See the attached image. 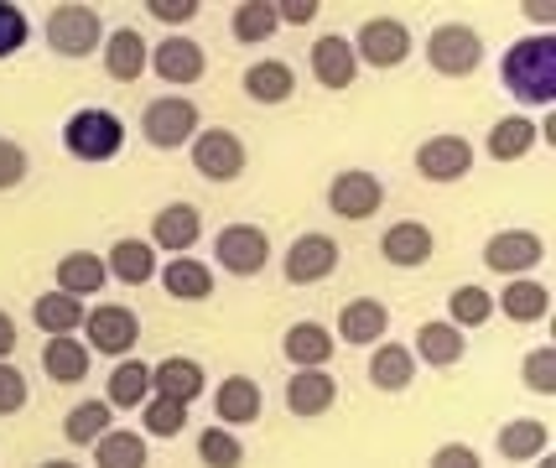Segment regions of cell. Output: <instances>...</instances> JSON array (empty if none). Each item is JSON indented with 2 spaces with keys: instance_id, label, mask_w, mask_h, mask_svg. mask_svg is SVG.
Masks as SVG:
<instances>
[{
  "instance_id": "cell-1",
  "label": "cell",
  "mask_w": 556,
  "mask_h": 468,
  "mask_svg": "<svg viewBox=\"0 0 556 468\" xmlns=\"http://www.w3.org/2000/svg\"><path fill=\"white\" fill-rule=\"evenodd\" d=\"M500 84L520 104H552L556 99V37L535 31V37H515L500 58Z\"/></svg>"
},
{
  "instance_id": "cell-2",
  "label": "cell",
  "mask_w": 556,
  "mask_h": 468,
  "mask_svg": "<svg viewBox=\"0 0 556 468\" xmlns=\"http://www.w3.org/2000/svg\"><path fill=\"white\" fill-rule=\"evenodd\" d=\"M63 147L73 162H115L125 147V121L115 110H78L63 125Z\"/></svg>"
},
{
  "instance_id": "cell-3",
  "label": "cell",
  "mask_w": 556,
  "mask_h": 468,
  "mask_svg": "<svg viewBox=\"0 0 556 468\" xmlns=\"http://www.w3.org/2000/svg\"><path fill=\"white\" fill-rule=\"evenodd\" d=\"M198 130H203V125H198V104L193 99H182V94H156L151 104H146V115H141L146 147H156V151L193 147Z\"/></svg>"
},
{
  "instance_id": "cell-4",
  "label": "cell",
  "mask_w": 556,
  "mask_h": 468,
  "mask_svg": "<svg viewBox=\"0 0 556 468\" xmlns=\"http://www.w3.org/2000/svg\"><path fill=\"white\" fill-rule=\"evenodd\" d=\"M104 42V16L84 0H68V5H52L48 16V48L58 58H89V52Z\"/></svg>"
},
{
  "instance_id": "cell-5",
  "label": "cell",
  "mask_w": 556,
  "mask_h": 468,
  "mask_svg": "<svg viewBox=\"0 0 556 468\" xmlns=\"http://www.w3.org/2000/svg\"><path fill=\"white\" fill-rule=\"evenodd\" d=\"M427 63H432V74H442V78L479 74V63H484V37L463 22L437 26L432 37H427Z\"/></svg>"
},
{
  "instance_id": "cell-6",
  "label": "cell",
  "mask_w": 556,
  "mask_h": 468,
  "mask_svg": "<svg viewBox=\"0 0 556 468\" xmlns=\"http://www.w3.org/2000/svg\"><path fill=\"white\" fill-rule=\"evenodd\" d=\"M354 58L359 68H401L412 58V26L395 16H369L354 37Z\"/></svg>"
},
{
  "instance_id": "cell-7",
  "label": "cell",
  "mask_w": 556,
  "mask_h": 468,
  "mask_svg": "<svg viewBox=\"0 0 556 468\" xmlns=\"http://www.w3.org/2000/svg\"><path fill=\"white\" fill-rule=\"evenodd\" d=\"M84 344H89V354L130 359V349L141 344V322H136V313H130V307H121V302H104V307H94V313L84 318Z\"/></svg>"
},
{
  "instance_id": "cell-8",
  "label": "cell",
  "mask_w": 556,
  "mask_h": 468,
  "mask_svg": "<svg viewBox=\"0 0 556 468\" xmlns=\"http://www.w3.org/2000/svg\"><path fill=\"white\" fill-rule=\"evenodd\" d=\"M214 261L229 276H261L270 261V235L261 224H224L214 240Z\"/></svg>"
},
{
  "instance_id": "cell-9",
  "label": "cell",
  "mask_w": 556,
  "mask_h": 468,
  "mask_svg": "<svg viewBox=\"0 0 556 468\" xmlns=\"http://www.w3.org/2000/svg\"><path fill=\"white\" fill-rule=\"evenodd\" d=\"M541 261H546V240H541L535 229H500V235L484 245V266L494 276H505V281L531 276Z\"/></svg>"
},
{
  "instance_id": "cell-10",
  "label": "cell",
  "mask_w": 556,
  "mask_h": 468,
  "mask_svg": "<svg viewBox=\"0 0 556 468\" xmlns=\"http://www.w3.org/2000/svg\"><path fill=\"white\" fill-rule=\"evenodd\" d=\"M339 240L333 235H296L287 250V261H281V271H287L291 287H317V281H328V276L339 271Z\"/></svg>"
},
{
  "instance_id": "cell-11",
  "label": "cell",
  "mask_w": 556,
  "mask_h": 468,
  "mask_svg": "<svg viewBox=\"0 0 556 468\" xmlns=\"http://www.w3.org/2000/svg\"><path fill=\"white\" fill-rule=\"evenodd\" d=\"M188 151H193L198 177H208V182H235V177L244 173V141L235 136V130H224V125L198 130Z\"/></svg>"
},
{
  "instance_id": "cell-12",
  "label": "cell",
  "mask_w": 556,
  "mask_h": 468,
  "mask_svg": "<svg viewBox=\"0 0 556 468\" xmlns=\"http://www.w3.org/2000/svg\"><path fill=\"white\" fill-rule=\"evenodd\" d=\"M380 203H386V182L375 173H364V167H354V173H339L333 182H328V208H333V219H375L380 214Z\"/></svg>"
},
{
  "instance_id": "cell-13",
  "label": "cell",
  "mask_w": 556,
  "mask_h": 468,
  "mask_svg": "<svg viewBox=\"0 0 556 468\" xmlns=\"http://www.w3.org/2000/svg\"><path fill=\"white\" fill-rule=\"evenodd\" d=\"M468 167H473V141L468 136L442 130V136H427L416 147V173L427 182H458V177H468Z\"/></svg>"
},
{
  "instance_id": "cell-14",
  "label": "cell",
  "mask_w": 556,
  "mask_h": 468,
  "mask_svg": "<svg viewBox=\"0 0 556 468\" xmlns=\"http://www.w3.org/2000/svg\"><path fill=\"white\" fill-rule=\"evenodd\" d=\"M151 74L162 78V84H198V78L208 74V58H203V48H198L193 37H182V31H172V37H162L156 48H151V63H146Z\"/></svg>"
},
{
  "instance_id": "cell-15",
  "label": "cell",
  "mask_w": 556,
  "mask_h": 468,
  "mask_svg": "<svg viewBox=\"0 0 556 468\" xmlns=\"http://www.w3.org/2000/svg\"><path fill=\"white\" fill-rule=\"evenodd\" d=\"M198 240H203V214H198L193 203H167V208L151 219V250L193 255Z\"/></svg>"
},
{
  "instance_id": "cell-16",
  "label": "cell",
  "mask_w": 556,
  "mask_h": 468,
  "mask_svg": "<svg viewBox=\"0 0 556 468\" xmlns=\"http://www.w3.org/2000/svg\"><path fill=\"white\" fill-rule=\"evenodd\" d=\"M146 63H151V42H146L136 26L104 31V74L115 78V84H136L146 74Z\"/></svg>"
},
{
  "instance_id": "cell-17",
  "label": "cell",
  "mask_w": 556,
  "mask_h": 468,
  "mask_svg": "<svg viewBox=\"0 0 556 468\" xmlns=\"http://www.w3.org/2000/svg\"><path fill=\"white\" fill-rule=\"evenodd\" d=\"M313 78L323 84V89H349V84L359 78L354 42H349V37H339V31L317 37V42H313Z\"/></svg>"
},
{
  "instance_id": "cell-18",
  "label": "cell",
  "mask_w": 556,
  "mask_h": 468,
  "mask_svg": "<svg viewBox=\"0 0 556 468\" xmlns=\"http://www.w3.org/2000/svg\"><path fill=\"white\" fill-rule=\"evenodd\" d=\"M339 401V380L328 370H296L287 380V412L291 417H328Z\"/></svg>"
},
{
  "instance_id": "cell-19",
  "label": "cell",
  "mask_w": 556,
  "mask_h": 468,
  "mask_svg": "<svg viewBox=\"0 0 556 468\" xmlns=\"http://www.w3.org/2000/svg\"><path fill=\"white\" fill-rule=\"evenodd\" d=\"M261 412H266V395H261V385H255L250 375H229V380L214 391L218 427H250Z\"/></svg>"
},
{
  "instance_id": "cell-20",
  "label": "cell",
  "mask_w": 556,
  "mask_h": 468,
  "mask_svg": "<svg viewBox=\"0 0 556 468\" xmlns=\"http://www.w3.org/2000/svg\"><path fill=\"white\" fill-rule=\"evenodd\" d=\"M432 229L421 219H401V224H390L386 229V240H380V255H386L390 266H401V271H412V266H427L432 261Z\"/></svg>"
},
{
  "instance_id": "cell-21",
  "label": "cell",
  "mask_w": 556,
  "mask_h": 468,
  "mask_svg": "<svg viewBox=\"0 0 556 468\" xmlns=\"http://www.w3.org/2000/svg\"><path fill=\"white\" fill-rule=\"evenodd\" d=\"M208 385V375L198 359H182V354H172L162 365H151V395H167V401H182V406H193L198 395Z\"/></svg>"
},
{
  "instance_id": "cell-22",
  "label": "cell",
  "mask_w": 556,
  "mask_h": 468,
  "mask_svg": "<svg viewBox=\"0 0 556 468\" xmlns=\"http://www.w3.org/2000/svg\"><path fill=\"white\" fill-rule=\"evenodd\" d=\"M386 328H390V313H386V302H375V296H354V302L339 307V339L343 344H380Z\"/></svg>"
},
{
  "instance_id": "cell-23",
  "label": "cell",
  "mask_w": 556,
  "mask_h": 468,
  "mask_svg": "<svg viewBox=\"0 0 556 468\" xmlns=\"http://www.w3.org/2000/svg\"><path fill=\"white\" fill-rule=\"evenodd\" d=\"M494 313H505L509 322H541L552 313V287H541L531 276H515V281H505V292L494 296Z\"/></svg>"
},
{
  "instance_id": "cell-24",
  "label": "cell",
  "mask_w": 556,
  "mask_h": 468,
  "mask_svg": "<svg viewBox=\"0 0 556 468\" xmlns=\"http://www.w3.org/2000/svg\"><path fill=\"white\" fill-rule=\"evenodd\" d=\"M287 359L291 370H328V359H333V333L323 328V322H291L287 328Z\"/></svg>"
},
{
  "instance_id": "cell-25",
  "label": "cell",
  "mask_w": 556,
  "mask_h": 468,
  "mask_svg": "<svg viewBox=\"0 0 556 468\" xmlns=\"http://www.w3.org/2000/svg\"><path fill=\"white\" fill-rule=\"evenodd\" d=\"M89 365H94V354H89L84 339H73V333L42 344V375H48L52 385H78V380L89 375Z\"/></svg>"
},
{
  "instance_id": "cell-26",
  "label": "cell",
  "mask_w": 556,
  "mask_h": 468,
  "mask_svg": "<svg viewBox=\"0 0 556 468\" xmlns=\"http://www.w3.org/2000/svg\"><path fill=\"white\" fill-rule=\"evenodd\" d=\"M244 94L255 99V104H287L296 94V74H291V63L281 58H261V63H250L244 68Z\"/></svg>"
},
{
  "instance_id": "cell-27",
  "label": "cell",
  "mask_w": 556,
  "mask_h": 468,
  "mask_svg": "<svg viewBox=\"0 0 556 468\" xmlns=\"http://www.w3.org/2000/svg\"><path fill=\"white\" fill-rule=\"evenodd\" d=\"M84 318H89V307H84L78 296H68V292H48V296H37V302H31V322H37L48 339H68V333H78Z\"/></svg>"
},
{
  "instance_id": "cell-28",
  "label": "cell",
  "mask_w": 556,
  "mask_h": 468,
  "mask_svg": "<svg viewBox=\"0 0 556 468\" xmlns=\"http://www.w3.org/2000/svg\"><path fill=\"white\" fill-rule=\"evenodd\" d=\"M110 412H141L146 401H151V365L146 359H121L115 370H110Z\"/></svg>"
},
{
  "instance_id": "cell-29",
  "label": "cell",
  "mask_w": 556,
  "mask_h": 468,
  "mask_svg": "<svg viewBox=\"0 0 556 468\" xmlns=\"http://www.w3.org/2000/svg\"><path fill=\"white\" fill-rule=\"evenodd\" d=\"M104 271L125 287H146L156 276V250H151V240H115L104 255Z\"/></svg>"
},
{
  "instance_id": "cell-30",
  "label": "cell",
  "mask_w": 556,
  "mask_h": 468,
  "mask_svg": "<svg viewBox=\"0 0 556 468\" xmlns=\"http://www.w3.org/2000/svg\"><path fill=\"white\" fill-rule=\"evenodd\" d=\"M162 287L177 302H208L214 296V271L203 261H193V255H172L167 266H162Z\"/></svg>"
},
{
  "instance_id": "cell-31",
  "label": "cell",
  "mask_w": 556,
  "mask_h": 468,
  "mask_svg": "<svg viewBox=\"0 0 556 468\" xmlns=\"http://www.w3.org/2000/svg\"><path fill=\"white\" fill-rule=\"evenodd\" d=\"M535 147H541V136H535V121H526V115L494 121V130H489V141H484V151L494 162H526Z\"/></svg>"
},
{
  "instance_id": "cell-32",
  "label": "cell",
  "mask_w": 556,
  "mask_h": 468,
  "mask_svg": "<svg viewBox=\"0 0 556 468\" xmlns=\"http://www.w3.org/2000/svg\"><path fill=\"white\" fill-rule=\"evenodd\" d=\"M546 447H552V427H546V421L515 417L500 427V453H505L509 464H535Z\"/></svg>"
},
{
  "instance_id": "cell-33",
  "label": "cell",
  "mask_w": 556,
  "mask_h": 468,
  "mask_svg": "<svg viewBox=\"0 0 556 468\" xmlns=\"http://www.w3.org/2000/svg\"><path fill=\"white\" fill-rule=\"evenodd\" d=\"M463 328H453V322H421L416 328V359L421 365H432V370H453L463 359Z\"/></svg>"
},
{
  "instance_id": "cell-34",
  "label": "cell",
  "mask_w": 556,
  "mask_h": 468,
  "mask_svg": "<svg viewBox=\"0 0 556 468\" xmlns=\"http://www.w3.org/2000/svg\"><path fill=\"white\" fill-rule=\"evenodd\" d=\"M104 281H110V271H104V261H99L94 250H68L58 261V292L94 296V292H104Z\"/></svg>"
},
{
  "instance_id": "cell-35",
  "label": "cell",
  "mask_w": 556,
  "mask_h": 468,
  "mask_svg": "<svg viewBox=\"0 0 556 468\" xmlns=\"http://www.w3.org/2000/svg\"><path fill=\"white\" fill-rule=\"evenodd\" d=\"M416 380V354L406 344H375L369 354V385H380V391H406Z\"/></svg>"
},
{
  "instance_id": "cell-36",
  "label": "cell",
  "mask_w": 556,
  "mask_h": 468,
  "mask_svg": "<svg viewBox=\"0 0 556 468\" xmlns=\"http://www.w3.org/2000/svg\"><path fill=\"white\" fill-rule=\"evenodd\" d=\"M229 31H235V42H244V48H261V42H270V37L281 31L276 0H244V5H235Z\"/></svg>"
},
{
  "instance_id": "cell-37",
  "label": "cell",
  "mask_w": 556,
  "mask_h": 468,
  "mask_svg": "<svg viewBox=\"0 0 556 468\" xmlns=\"http://www.w3.org/2000/svg\"><path fill=\"white\" fill-rule=\"evenodd\" d=\"M115 427V412H110V401H78L68 417H63V438L73 447H94L104 432Z\"/></svg>"
},
{
  "instance_id": "cell-38",
  "label": "cell",
  "mask_w": 556,
  "mask_h": 468,
  "mask_svg": "<svg viewBox=\"0 0 556 468\" xmlns=\"http://www.w3.org/2000/svg\"><path fill=\"white\" fill-rule=\"evenodd\" d=\"M146 438L130 427H110L94 443V468H146Z\"/></svg>"
},
{
  "instance_id": "cell-39",
  "label": "cell",
  "mask_w": 556,
  "mask_h": 468,
  "mask_svg": "<svg viewBox=\"0 0 556 468\" xmlns=\"http://www.w3.org/2000/svg\"><path fill=\"white\" fill-rule=\"evenodd\" d=\"M489 318H494V296L484 287H458L447 296V322L453 328H484Z\"/></svg>"
},
{
  "instance_id": "cell-40",
  "label": "cell",
  "mask_w": 556,
  "mask_h": 468,
  "mask_svg": "<svg viewBox=\"0 0 556 468\" xmlns=\"http://www.w3.org/2000/svg\"><path fill=\"white\" fill-rule=\"evenodd\" d=\"M198 458H203V468H240L244 447L229 427H203L198 432Z\"/></svg>"
},
{
  "instance_id": "cell-41",
  "label": "cell",
  "mask_w": 556,
  "mask_h": 468,
  "mask_svg": "<svg viewBox=\"0 0 556 468\" xmlns=\"http://www.w3.org/2000/svg\"><path fill=\"white\" fill-rule=\"evenodd\" d=\"M141 427H146V438H177L188 427V406L167 401V395H151L141 406Z\"/></svg>"
},
{
  "instance_id": "cell-42",
  "label": "cell",
  "mask_w": 556,
  "mask_h": 468,
  "mask_svg": "<svg viewBox=\"0 0 556 468\" xmlns=\"http://www.w3.org/2000/svg\"><path fill=\"white\" fill-rule=\"evenodd\" d=\"M520 375H526V391L556 395V344H535L531 354H526Z\"/></svg>"
},
{
  "instance_id": "cell-43",
  "label": "cell",
  "mask_w": 556,
  "mask_h": 468,
  "mask_svg": "<svg viewBox=\"0 0 556 468\" xmlns=\"http://www.w3.org/2000/svg\"><path fill=\"white\" fill-rule=\"evenodd\" d=\"M26 37H31V22H26V11H22V5H11V0H0V58L22 52Z\"/></svg>"
},
{
  "instance_id": "cell-44",
  "label": "cell",
  "mask_w": 556,
  "mask_h": 468,
  "mask_svg": "<svg viewBox=\"0 0 556 468\" xmlns=\"http://www.w3.org/2000/svg\"><path fill=\"white\" fill-rule=\"evenodd\" d=\"M26 401H31V391H26V375L11 365V359H0V417H16Z\"/></svg>"
},
{
  "instance_id": "cell-45",
  "label": "cell",
  "mask_w": 556,
  "mask_h": 468,
  "mask_svg": "<svg viewBox=\"0 0 556 468\" xmlns=\"http://www.w3.org/2000/svg\"><path fill=\"white\" fill-rule=\"evenodd\" d=\"M26 167H31V162H26V151L16 147V141H5V136H0V193L22 188V182H26Z\"/></svg>"
},
{
  "instance_id": "cell-46",
  "label": "cell",
  "mask_w": 556,
  "mask_h": 468,
  "mask_svg": "<svg viewBox=\"0 0 556 468\" xmlns=\"http://www.w3.org/2000/svg\"><path fill=\"white\" fill-rule=\"evenodd\" d=\"M146 11H151L156 22H167V26H188L203 5H198V0H146Z\"/></svg>"
},
{
  "instance_id": "cell-47",
  "label": "cell",
  "mask_w": 556,
  "mask_h": 468,
  "mask_svg": "<svg viewBox=\"0 0 556 468\" xmlns=\"http://www.w3.org/2000/svg\"><path fill=\"white\" fill-rule=\"evenodd\" d=\"M427 468H484V458H479V447H468V443H442Z\"/></svg>"
},
{
  "instance_id": "cell-48",
  "label": "cell",
  "mask_w": 556,
  "mask_h": 468,
  "mask_svg": "<svg viewBox=\"0 0 556 468\" xmlns=\"http://www.w3.org/2000/svg\"><path fill=\"white\" fill-rule=\"evenodd\" d=\"M276 16H281V26H307L323 16V5L317 0H276Z\"/></svg>"
},
{
  "instance_id": "cell-49",
  "label": "cell",
  "mask_w": 556,
  "mask_h": 468,
  "mask_svg": "<svg viewBox=\"0 0 556 468\" xmlns=\"http://www.w3.org/2000/svg\"><path fill=\"white\" fill-rule=\"evenodd\" d=\"M520 11H526L535 26H552V22H556V5H552V0H526Z\"/></svg>"
},
{
  "instance_id": "cell-50",
  "label": "cell",
  "mask_w": 556,
  "mask_h": 468,
  "mask_svg": "<svg viewBox=\"0 0 556 468\" xmlns=\"http://www.w3.org/2000/svg\"><path fill=\"white\" fill-rule=\"evenodd\" d=\"M16 354V322H11V313H0V359H11Z\"/></svg>"
},
{
  "instance_id": "cell-51",
  "label": "cell",
  "mask_w": 556,
  "mask_h": 468,
  "mask_svg": "<svg viewBox=\"0 0 556 468\" xmlns=\"http://www.w3.org/2000/svg\"><path fill=\"white\" fill-rule=\"evenodd\" d=\"M42 468H78V464H73V458H48Z\"/></svg>"
},
{
  "instance_id": "cell-52",
  "label": "cell",
  "mask_w": 556,
  "mask_h": 468,
  "mask_svg": "<svg viewBox=\"0 0 556 468\" xmlns=\"http://www.w3.org/2000/svg\"><path fill=\"white\" fill-rule=\"evenodd\" d=\"M535 468H556V458H552V453H541V458H535Z\"/></svg>"
}]
</instances>
